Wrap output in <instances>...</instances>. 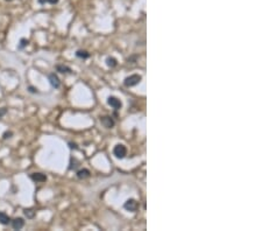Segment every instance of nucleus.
<instances>
[{
	"instance_id": "1",
	"label": "nucleus",
	"mask_w": 262,
	"mask_h": 231,
	"mask_svg": "<svg viewBox=\"0 0 262 231\" xmlns=\"http://www.w3.org/2000/svg\"><path fill=\"white\" fill-rule=\"evenodd\" d=\"M141 82V76L140 75H131L125 78V85L126 86H134Z\"/></svg>"
},
{
	"instance_id": "2",
	"label": "nucleus",
	"mask_w": 262,
	"mask_h": 231,
	"mask_svg": "<svg viewBox=\"0 0 262 231\" xmlns=\"http://www.w3.org/2000/svg\"><path fill=\"white\" fill-rule=\"evenodd\" d=\"M113 153H114V155H116L117 158L122 159V158H125L126 154H127V150H126V147H125L124 145H117V146L114 147V150H113Z\"/></svg>"
},
{
	"instance_id": "3",
	"label": "nucleus",
	"mask_w": 262,
	"mask_h": 231,
	"mask_svg": "<svg viewBox=\"0 0 262 231\" xmlns=\"http://www.w3.org/2000/svg\"><path fill=\"white\" fill-rule=\"evenodd\" d=\"M124 207H125V209H126L127 211H132V213H135V211L138 210V208H139V203L135 200L131 199V200L126 201V203H125Z\"/></svg>"
},
{
	"instance_id": "4",
	"label": "nucleus",
	"mask_w": 262,
	"mask_h": 231,
	"mask_svg": "<svg viewBox=\"0 0 262 231\" xmlns=\"http://www.w3.org/2000/svg\"><path fill=\"white\" fill-rule=\"evenodd\" d=\"M107 103H108V105H111L113 109H116V110H119V109H121V106H122V104H121V102H120V99H118L117 97H108V99H107Z\"/></svg>"
},
{
	"instance_id": "5",
	"label": "nucleus",
	"mask_w": 262,
	"mask_h": 231,
	"mask_svg": "<svg viewBox=\"0 0 262 231\" xmlns=\"http://www.w3.org/2000/svg\"><path fill=\"white\" fill-rule=\"evenodd\" d=\"M23 225H25V221H23L22 218H14L13 221H12V227H13L14 230H20V229H22Z\"/></svg>"
},
{
	"instance_id": "6",
	"label": "nucleus",
	"mask_w": 262,
	"mask_h": 231,
	"mask_svg": "<svg viewBox=\"0 0 262 231\" xmlns=\"http://www.w3.org/2000/svg\"><path fill=\"white\" fill-rule=\"evenodd\" d=\"M31 179L33 181H35V182H45L47 180V176L42 173H34L31 175Z\"/></svg>"
},
{
	"instance_id": "7",
	"label": "nucleus",
	"mask_w": 262,
	"mask_h": 231,
	"mask_svg": "<svg viewBox=\"0 0 262 231\" xmlns=\"http://www.w3.org/2000/svg\"><path fill=\"white\" fill-rule=\"evenodd\" d=\"M49 82H50V84L53 85L54 88H60V80H58V77L55 74H50L49 75Z\"/></svg>"
},
{
	"instance_id": "8",
	"label": "nucleus",
	"mask_w": 262,
	"mask_h": 231,
	"mask_svg": "<svg viewBox=\"0 0 262 231\" xmlns=\"http://www.w3.org/2000/svg\"><path fill=\"white\" fill-rule=\"evenodd\" d=\"M100 121H102V124L104 125L105 127H107V129H111L112 126L114 125V121L111 119V117H104V118L100 119Z\"/></svg>"
},
{
	"instance_id": "9",
	"label": "nucleus",
	"mask_w": 262,
	"mask_h": 231,
	"mask_svg": "<svg viewBox=\"0 0 262 231\" xmlns=\"http://www.w3.org/2000/svg\"><path fill=\"white\" fill-rule=\"evenodd\" d=\"M9 222H11V218H9L8 215H6L5 213H1V211H0V223L4 224V225H7Z\"/></svg>"
},
{
	"instance_id": "10",
	"label": "nucleus",
	"mask_w": 262,
	"mask_h": 231,
	"mask_svg": "<svg viewBox=\"0 0 262 231\" xmlns=\"http://www.w3.org/2000/svg\"><path fill=\"white\" fill-rule=\"evenodd\" d=\"M56 69H57V71L62 72V74H70L71 72V69L69 67H67V66H57Z\"/></svg>"
},
{
	"instance_id": "11",
	"label": "nucleus",
	"mask_w": 262,
	"mask_h": 231,
	"mask_svg": "<svg viewBox=\"0 0 262 231\" xmlns=\"http://www.w3.org/2000/svg\"><path fill=\"white\" fill-rule=\"evenodd\" d=\"M89 175H90V172L88 169H82V170H79V172L77 173V176L79 179H85V178H88Z\"/></svg>"
},
{
	"instance_id": "12",
	"label": "nucleus",
	"mask_w": 262,
	"mask_h": 231,
	"mask_svg": "<svg viewBox=\"0 0 262 231\" xmlns=\"http://www.w3.org/2000/svg\"><path fill=\"white\" fill-rule=\"evenodd\" d=\"M76 55L80 58H88L90 56V54L88 53V52H85V50H78V52L76 53Z\"/></svg>"
},
{
	"instance_id": "13",
	"label": "nucleus",
	"mask_w": 262,
	"mask_h": 231,
	"mask_svg": "<svg viewBox=\"0 0 262 231\" xmlns=\"http://www.w3.org/2000/svg\"><path fill=\"white\" fill-rule=\"evenodd\" d=\"M106 62H107V66H108V67H111V68L116 67L117 66V60L116 58H113V57H108L106 60Z\"/></svg>"
},
{
	"instance_id": "14",
	"label": "nucleus",
	"mask_w": 262,
	"mask_h": 231,
	"mask_svg": "<svg viewBox=\"0 0 262 231\" xmlns=\"http://www.w3.org/2000/svg\"><path fill=\"white\" fill-rule=\"evenodd\" d=\"M34 210H33V209H26V210H25V215H26L27 217L28 218H33L34 217Z\"/></svg>"
},
{
	"instance_id": "15",
	"label": "nucleus",
	"mask_w": 262,
	"mask_h": 231,
	"mask_svg": "<svg viewBox=\"0 0 262 231\" xmlns=\"http://www.w3.org/2000/svg\"><path fill=\"white\" fill-rule=\"evenodd\" d=\"M27 45H28V40H26V39H21V41H20V45H19V48L22 49V48H25Z\"/></svg>"
},
{
	"instance_id": "16",
	"label": "nucleus",
	"mask_w": 262,
	"mask_h": 231,
	"mask_svg": "<svg viewBox=\"0 0 262 231\" xmlns=\"http://www.w3.org/2000/svg\"><path fill=\"white\" fill-rule=\"evenodd\" d=\"M39 2L40 4H47V2H49V4H56V2H58V0H39Z\"/></svg>"
},
{
	"instance_id": "17",
	"label": "nucleus",
	"mask_w": 262,
	"mask_h": 231,
	"mask_svg": "<svg viewBox=\"0 0 262 231\" xmlns=\"http://www.w3.org/2000/svg\"><path fill=\"white\" fill-rule=\"evenodd\" d=\"M11 135H12V132H5V133H4V139L11 138Z\"/></svg>"
},
{
	"instance_id": "18",
	"label": "nucleus",
	"mask_w": 262,
	"mask_h": 231,
	"mask_svg": "<svg viewBox=\"0 0 262 231\" xmlns=\"http://www.w3.org/2000/svg\"><path fill=\"white\" fill-rule=\"evenodd\" d=\"M28 89H29V91H31V92H33V93H37V89H35V88H33V86H29Z\"/></svg>"
},
{
	"instance_id": "19",
	"label": "nucleus",
	"mask_w": 262,
	"mask_h": 231,
	"mask_svg": "<svg viewBox=\"0 0 262 231\" xmlns=\"http://www.w3.org/2000/svg\"><path fill=\"white\" fill-rule=\"evenodd\" d=\"M5 113H6V109H5V107H2V109L0 110V117H1V115H4Z\"/></svg>"
}]
</instances>
